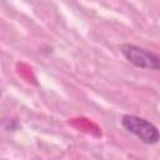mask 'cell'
<instances>
[{"mask_svg": "<svg viewBox=\"0 0 160 160\" xmlns=\"http://www.w3.org/2000/svg\"><path fill=\"white\" fill-rule=\"evenodd\" d=\"M119 50L122 54V56L135 68L154 71H158L160 68L159 55L149 49L134 44H121L119 46Z\"/></svg>", "mask_w": 160, "mask_h": 160, "instance_id": "cell-2", "label": "cell"}, {"mask_svg": "<svg viewBox=\"0 0 160 160\" xmlns=\"http://www.w3.org/2000/svg\"><path fill=\"white\" fill-rule=\"evenodd\" d=\"M120 122H121V126L129 134L134 135L141 142L146 145H155L159 142V139H160L159 129L150 120L138 115L125 114L121 116Z\"/></svg>", "mask_w": 160, "mask_h": 160, "instance_id": "cell-1", "label": "cell"}]
</instances>
